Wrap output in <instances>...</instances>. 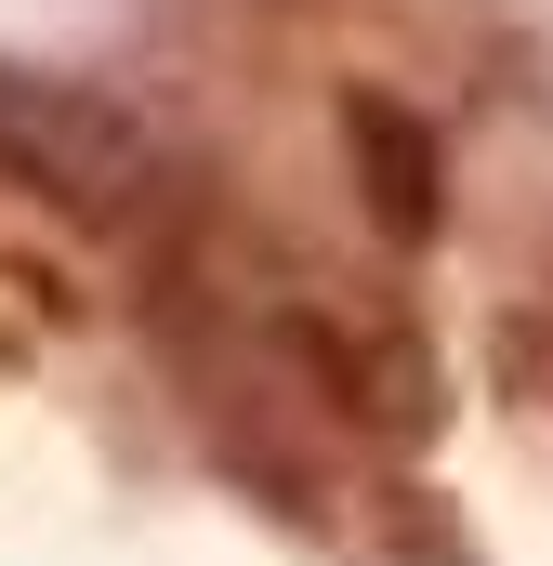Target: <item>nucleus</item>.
I'll use <instances>...</instances> for the list:
<instances>
[{
    "mask_svg": "<svg viewBox=\"0 0 553 566\" xmlns=\"http://www.w3.org/2000/svg\"><path fill=\"white\" fill-rule=\"evenodd\" d=\"M0 198H40L80 238H133V224L171 211V145L145 133L106 80L0 53Z\"/></svg>",
    "mask_w": 553,
    "mask_h": 566,
    "instance_id": "f257e3e1",
    "label": "nucleus"
},
{
    "mask_svg": "<svg viewBox=\"0 0 553 566\" xmlns=\"http://www.w3.org/2000/svg\"><path fill=\"white\" fill-rule=\"evenodd\" d=\"M343 145H356V185H369L383 238L421 251V238H435V211H448V198H435V185H448V145L421 133L396 93H356V106H343Z\"/></svg>",
    "mask_w": 553,
    "mask_h": 566,
    "instance_id": "f03ea898",
    "label": "nucleus"
}]
</instances>
